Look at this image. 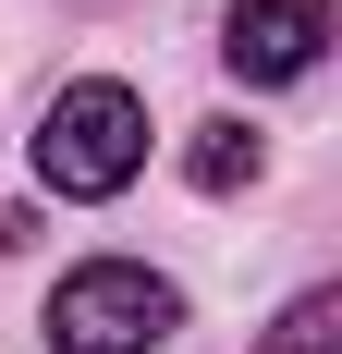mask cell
<instances>
[{
    "label": "cell",
    "instance_id": "cell-1",
    "mask_svg": "<svg viewBox=\"0 0 342 354\" xmlns=\"http://www.w3.org/2000/svg\"><path fill=\"white\" fill-rule=\"evenodd\" d=\"M183 330V293L147 257H86L49 281V354H159Z\"/></svg>",
    "mask_w": 342,
    "mask_h": 354
},
{
    "label": "cell",
    "instance_id": "cell-2",
    "mask_svg": "<svg viewBox=\"0 0 342 354\" xmlns=\"http://www.w3.org/2000/svg\"><path fill=\"white\" fill-rule=\"evenodd\" d=\"M135 171H147V98L110 86V73L62 86L49 122H37V183L49 196H123Z\"/></svg>",
    "mask_w": 342,
    "mask_h": 354
},
{
    "label": "cell",
    "instance_id": "cell-3",
    "mask_svg": "<svg viewBox=\"0 0 342 354\" xmlns=\"http://www.w3.org/2000/svg\"><path fill=\"white\" fill-rule=\"evenodd\" d=\"M318 49H330V0H233V25H220V62L244 86H294V73H318Z\"/></svg>",
    "mask_w": 342,
    "mask_h": 354
},
{
    "label": "cell",
    "instance_id": "cell-4",
    "mask_svg": "<svg viewBox=\"0 0 342 354\" xmlns=\"http://www.w3.org/2000/svg\"><path fill=\"white\" fill-rule=\"evenodd\" d=\"M257 159H269V147L244 135V122H196V147H183V183H196V196H244V183H257Z\"/></svg>",
    "mask_w": 342,
    "mask_h": 354
},
{
    "label": "cell",
    "instance_id": "cell-5",
    "mask_svg": "<svg viewBox=\"0 0 342 354\" xmlns=\"http://www.w3.org/2000/svg\"><path fill=\"white\" fill-rule=\"evenodd\" d=\"M330 318H342L330 293H306V306H294V318H281V342H269V354H330Z\"/></svg>",
    "mask_w": 342,
    "mask_h": 354
}]
</instances>
